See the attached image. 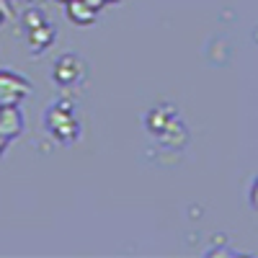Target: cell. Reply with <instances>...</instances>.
I'll return each mask as SVG.
<instances>
[{
    "label": "cell",
    "instance_id": "cell-15",
    "mask_svg": "<svg viewBox=\"0 0 258 258\" xmlns=\"http://www.w3.org/2000/svg\"><path fill=\"white\" fill-rule=\"evenodd\" d=\"M0 111H3V106H0Z\"/></svg>",
    "mask_w": 258,
    "mask_h": 258
},
{
    "label": "cell",
    "instance_id": "cell-2",
    "mask_svg": "<svg viewBox=\"0 0 258 258\" xmlns=\"http://www.w3.org/2000/svg\"><path fill=\"white\" fill-rule=\"evenodd\" d=\"M85 75H88V64H85V59L75 52L59 54L54 68H52V80L59 88H73V85L85 80Z\"/></svg>",
    "mask_w": 258,
    "mask_h": 258
},
{
    "label": "cell",
    "instance_id": "cell-14",
    "mask_svg": "<svg viewBox=\"0 0 258 258\" xmlns=\"http://www.w3.org/2000/svg\"><path fill=\"white\" fill-rule=\"evenodd\" d=\"M62 3H70V0H62Z\"/></svg>",
    "mask_w": 258,
    "mask_h": 258
},
{
    "label": "cell",
    "instance_id": "cell-6",
    "mask_svg": "<svg viewBox=\"0 0 258 258\" xmlns=\"http://www.w3.org/2000/svg\"><path fill=\"white\" fill-rule=\"evenodd\" d=\"M173 119H178L173 106H168V103L155 106V109L147 114V129H150V132H155V135H160L163 129H165L170 121H173Z\"/></svg>",
    "mask_w": 258,
    "mask_h": 258
},
{
    "label": "cell",
    "instance_id": "cell-12",
    "mask_svg": "<svg viewBox=\"0 0 258 258\" xmlns=\"http://www.w3.org/2000/svg\"><path fill=\"white\" fill-rule=\"evenodd\" d=\"M8 145H11V140H8V137H6L3 132H0V155L6 153V147H8Z\"/></svg>",
    "mask_w": 258,
    "mask_h": 258
},
{
    "label": "cell",
    "instance_id": "cell-10",
    "mask_svg": "<svg viewBox=\"0 0 258 258\" xmlns=\"http://www.w3.org/2000/svg\"><path fill=\"white\" fill-rule=\"evenodd\" d=\"M248 202H250V207H253V209H258V176H255V178H253V183H250Z\"/></svg>",
    "mask_w": 258,
    "mask_h": 258
},
{
    "label": "cell",
    "instance_id": "cell-9",
    "mask_svg": "<svg viewBox=\"0 0 258 258\" xmlns=\"http://www.w3.org/2000/svg\"><path fill=\"white\" fill-rule=\"evenodd\" d=\"M44 24V16H41L39 11H29L26 16H24V26H26V31L29 29H36V26H41Z\"/></svg>",
    "mask_w": 258,
    "mask_h": 258
},
{
    "label": "cell",
    "instance_id": "cell-4",
    "mask_svg": "<svg viewBox=\"0 0 258 258\" xmlns=\"http://www.w3.org/2000/svg\"><path fill=\"white\" fill-rule=\"evenodd\" d=\"M24 129H26V121L18 106H3V111H0V132L8 140H16L24 135Z\"/></svg>",
    "mask_w": 258,
    "mask_h": 258
},
{
    "label": "cell",
    "instance_id": "cell-1",
    "mask_svg": "<svg viewBox=\"0 0 258 258\" xmlns=\"http://www.w3.org/2000/svg\"><path fill=\"white\" fill-rule=\"evenodd\" d=\"M44 126H47V132H49V137L54 142L73 145L80 137V121H78V114H75V103L70 98L54 101L47 109Z\"/></svg>",
    "mask_w": 258,
    "mask_h": 258
},
{
    "label": "cell",
    "instance_id": "cell-16",
    "mask_svg": "<svg viewBox=\"0 0 258 258\" xmlns=\"http://www.w3.org/2000/svg\"><path fill=\"white\" fill-rule=\"evenodd\" d=\"M0 21H3V16H0Z\"/></svg>",
    "mask_w": 258,
    "mask_h": 258
},
{
    "label": "cell",
    "instance_id": "cell-7",
    "mask_svg": "<svg viewBox=\"0 0 258 258\" xmlns=\"http://www.w3.org/2000/svg\"><path fill=\"white\" fill-rule=\"evenodd\" d=\"M52 41H54V31H52V26L47 24V21L36 29H29V47H31L34 54H41L44 49H49Z\"/></svg>",
    "mask_w": 258,
    "mask_h": 258
},
{
    "label": "cell",
    "instance_id": "cell-5",
    "mask_svg": "<svg viewBox=\"0 0 258 258\" xmlns=\"http://www.w3.org/2000/svg\"><path fill=\"white\" fill-rule=\"evenodd\" d=\"M64 8H68V18L75 26H93L98 18V11H93L85 0H70V3H64Z\"/></svg>",
    "mask_w": 258,
    "mask_h": 258
},
{
    "label": "cell",
    "instance_id": "cell-8",
    "mask_svg": "<svg viewBox=\"0 0 258 258\" xmlns=\"http://www.w3.org/2000/svg\"><path fill=\"white\" fill-rule=\"evenodd\" d=\"M160 142L168 145V147H173V150H178V147L186 142V126H183L178 119H173V121H170L163 132H160Z\"/></svg>",
    "mask_w": 258,
    "mask_h": 258
},
{
    "label": "cell",
    "instance_id": "cell-11",
    "mask_svg": "<svg viewBox=\"0 0 258 258\" xmlns=\"http://www.w3.org/2000/svg\"><path fill=\"white\" fill-rule=\"evenodd\" d=\"M85 3H88V6L93 8V11H98V13H101V11H103L106 6H109V0H85Z\"/></svg>",
    "mask_w": 258,
    "mask_h": 258
},
{
    "label": "cell",
    "instance_id": "cell-13",
    "mask_svg": "<svg viewBox=\"0 0 258 258\" xmlns=\"http://www.w3.org/2000/svg\"><path fill=\"white\" fill-rule=\"evenodd\" d=\"M109 3H119V0H109Z\"/></svg>",
    "mask_w": 258,
    "mask_h": 258
},
{
    "label": "cell",
    "instance_id": "cell-3",
    "mask_svg": "<svg viewBox=\"0 0 258 258\" xmlns=\"http://www.w3.org/2000/svg\"><path fill=\"white\" fill-rule=\"evenodd\" d=\"M31 93V83L13 70H0V106H18Z\"/></svg>",
    "mask_w": 258,
    "mask_h": 258
}]
</instances>
